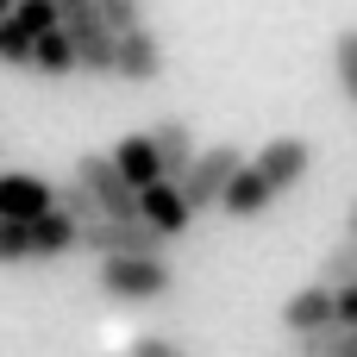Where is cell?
Here are the masks:
<instances>
[{
  "mask_svg": "<svg viewBox=\"0 0 357 357\" xmlns=\"http://www.w3.org/2000/svg\"><path fill=\"white\" fill-rule=\"evenodd\" d=\"M169 289H176V276H169L163 257H100V295H113V301H126V307L163 301Z\"/></svg>",
  "mask_w": 357,
  "mask_h": 357,
  "instance_id": "6da1fadb",
  "label": "cell"
},
{
  "mask_svg": "<svg viewBox=\"0 0 357 357\" xmlns=\"http://www.w3.org/2000/svg\"><path fill=\"white\" fill-rule=\"evenodd\" d=\"M245 163H251V157H245L238 144H213V151H201V157L188 163V176L176 182V188H182V201H188V213L220 207V201H226V188H232V176H238Z\"/></svg>",
  "mask_w": 357,
  "mask_h": 357,
  "instance_id": "7a4b0ae2",
  "label": "cell"
},
{
  "mask_svg": "<svg viewBox=\"0 0 357 357\" xmlns=\"http://www.w3.org/2000/svg\"><path fill=\"white\" fill-rule=\"evenodd\" d=\"M63 31H69V44H75V69L113 75V31L100 25L94 0H63Z\"/></svg>",
  "mask_w": 357,
  "mask_h": 357,
  "instance_id": "3957f363",
  "label": "cell"
},
{
  "mask_svg": "<svg viewBox=\"0 0 357 357\" xmlns=\"http://www.w3.org/2000/svg\"><path fill=\"white\" fill-rule=\"evenodd\" d=\"M69 182H82V188H88V201L100 207V220H119V226H126V220H138V195L119 182V169H113V157H107V151H100V157H82Z\"/></svg>",
  "mask_w": 357,
  "mask_h": 357,
  "instance_id": "277c9868",
  "label": "cell"
},
{
  "mask_svg": "<svg viewBox=\"0 0 357 357\" xmlns=\"http://www.w3.org/2000/svg\"><path fill=\"white\" fill-rule=\"evenodd\" d=\"M251 169L264 176V188H270V195H289V188L314 169V144H307V138H295V132H282V138H270V144L251 157Z\"/></svg>",
  "mask_w": 357,
  "mask_h": 357,
  "instance_id": "5b68a950",
  "label": "cell"
},
{
  "mask_svg": "<svg viewBox=\"0 0 357 357\" xmlns=\"http://www.w3.org/2000/svg\"><path fill=\"white\" fill-rule=\"evenodd\" d=\"M44 213H56V188L31 169H6L0 176V220L6 226H38Z\"/></svg>",
  "mask_w": 357,
  "mask_h": 357,
  "instance_id": "8992f818",
  "label": "cell"
},
{
  "mask_svg": "<svg viewBox=\"0 0 357 357\" xmlns=\"http://www.w3.org/2000/svg\"><path fill=\"white\" fill-rule=\"evenodd\" d=\"M113 82H132V88L163 82V38H157L151 25H138V31L113 38Z\"/></svg>",
  "mask_w": 357,
  "mask_h": 357,
  "instance_id": "52a82bcc",
  "label": "cell"
},
{
  "mask_svg": "<svg viewBox=\"0 0 357 357\" xmlns=\"http://www.w3.org/2000/svg\"><path fill=\"white\" fill-rule=\"evenodd\" d=\"M82 251H94V257H163V238L151 232V226H138V220H94L88 232H82Z\"/></svg>",
  "mask_w": 357,
  "mask_h": 357,
  "instance_id": "ba28073f",
  "label": "cell"
},
{
  "mask_svg": "<svg viewBox=\"0 0 357 357\" xmlns=\"http://www.w3.org/2000/svg\"><path fill=\"white\" fill-rule=\"evenodd\" d=\"M144 138H151V151H157L163 182H182V176H188V163L201 157V151H195V126H188V119H176V113H163Z\"/></svg>",
  "mask_w": 357,
  "mask_h": 357,
  "instance_id": "9c48e42d",
  "label": "cell"
},
{
  "mask_svg": "<svg viewBox=\"0 0 357 357\" xmlns=\"http://www.w3.org/2000/svg\"><path fill=\"white\" fill-rule=\"evenodd\" d=\"M138 226H151V232L169 245V238H182V232L195 226V213H188V201H182L176 182H157V188L138 195Z\"/></svg>",
  "mask_w": 357,
  "mask_h": 357,
  "instance_id": "30bf717a",
  "label": "cell"
},
{
  "mask_svg": "<svg viewBox=\"0 0 357 357\" xmlns=\"http://www.w3.org/2000/svg\"><path fill=\"white\" fill-rule=\"evenodd\" d=\"M282 326H289V339H314V333H333V326H339V314H333V289H320V282L295 289V295L282 301Z\"/></svg>",
  "mask_w": 357,
  "mask_h": 357,
  "instance_id": "8fae6325",
  "label": "cell"
},
{
  "mask_svg": "<svg viewBox=\"0 0 357 357\" xmlns=\"http://www.w3.org/2000/svg\"><path fill=\"white\" fill-rule=\"evenodd\" d=\"M107 157H113L119 182H126L132 195H144V188H157V182H163V169H157V151H151V138H144V132H126V138H119Z\"/></svg>",
  "mask_w": 357,
  "mask_h": 357,
  "instance_id": "7c38bea8",
  "label": "cell"
},
{
  "mask_svg": "<svg viewBox=\"0 0 357 357\" xmlns=\"http://www.w3.org/2000/svg\"><path fill=\"white\" fill-rule=\"evenodd\" d=\"M270 201H276V195H270V188H264V176H257V169L245 163V169L232 176V188H226V201H220V213H232V220H257V213H264Z\"/></svg>",
  "mask_w": 357,
  "mask_h": 357,
  "instance_id": "4fadbf2b",
  "label": "cell"
},
{
  "mask_svg": "<svg viewBox=\"0 0 357 357\" xmlns=\"http://www.w3.org/2000/svg\"><path fill=\"white\" fill-rule=\"evenodd\" d=\"M31 69H38V75H50V82L75 75V44H69V31H63V25H56V31H44V38H31Z\"/></svg>",
  "mask_w": 357,
  "mask_h": 357,
  "instance_id": "5bb4252c",
  "label": "cell"
},
{
  "mask_svg": "<svg viewBox=\"0 0 357 357\" xmlns=\"http://www.w3.org/2000/svg\"><path fill=\"white\" fill-rule=\"evenodd\" d=\"M69 251H82V226H69L63 213H44L38 226H31V257H69Z\"/></svg>",
  "mask_w": 357,
  "mask_h": 357,
  "instance_id": "9a60e30c",
  "label": "cell"
},
{
  "mask_svg": "<svg viewBox=\"0 0 357 357\" xmlns=\"http://www.w3.org/2000/svg\"><path fill=\"white\" fill-rule=\"evenodd\" d=\"M13 25H19L25 38H44V31L63 25V0H19V6H13Z\"/></svg>",
  "mask_w": 357,
  "mask_h": 357,
  "instance_id": "2e32d148",
  "label": "cell"
},
{
  "mask_svg": "<svg viewBox=\"0 0 357 357\" xmlns=\"http://www.w3.org/2000/svg\"><path fill=\"white\" fill-rule=\"evenodd\" d=\"M333 75H339V94L357 107V25H345L333 38Z\"/></svg>",
  "mask_w": 357,
  "mask_h": 357,
  "instance_id": "e0dca14e",
  "label": "cell"
},
{
  "mask_svg": "<svg viewBox=\"0 0 357 357\" xmlns=\"http://www.w3.org/2000/svg\"><path fill=\"white\" fill-rule=\"evenodd\" d=\"M351 282H357V245L345 238V245H333V251H326V264H320V289H333V295H339V289H351Z\"/></svg>",
  "mask_w": 357,
  "mask_h": 357,
  "instance_id": "ac0fdd59",
  "label": "cell"
},
{
  "mask_svg": "<svg viewBox=\"0 0 357 357\" xmlns=\"http://www.w3.org/2000/svg\"><path fill=\"white\" fill-rule=\"evenodd\" d=\"M56 213H63L69 226H82V232L100 220V207L88 201V188H82V182H63V188H56Z\"/></svg>",
  "mask_w": 357,
  "mask_h": 357,
  "instance_id": "d6986e66",
  "label": "cell"
},
{
  "mask_svg": "<svg viewBox=\"0 0 357 357\" xmlns=\"http://www.w3.org/2000/svg\"><path fill=\"white\" fill-rule=\"evenodd\" d=\"M94 13H100V25H107L113 38H126V31L144 25V0H94Z\"/></svg>",
  "mask_w": 357,
  "mask_h": 357,
  "instance_id": "ffe728a7",
  "label": "cell"
},
{
  "mask_svg": "<svg viewBox=\"0 0 357 357\" xmlns=\"http://www.w3.org/2000/svg\"><path fill=\"white\" fill-rule=\"evenodd\" d=\"M0 69H31V38L13 19H0Z\"/></svg>",
  "mask_w": 357,
  "mask_h": 357,
  "instance_id": "44dd1931",
  "label": "cell"
},
{
  "mask_svg": "<svg viewBox=\"0 0 357 357\" xmlns=\"http://www.w3.org/2000/svg\"><path fill=\"white\" fill-rule=\"evenodd\" d=\"M0 264H31V226H6L0 220Z\"/></svg>",
  "mask_w": 357,
  "mask_h": 357,
  "instance_id": "7402d4cb",
  "label": "cell"
},
{
  "mask_svg": "<svg viewBox=\"0 0 357 357\" xmlns=\"http://www.w3.org/2000/svg\"><path fill=\"white\" fill-rule=\"evenodd\" d=\"M307 345L320 357H357V333H339V326H333V333H314Z\"/></svg>",
  "mask_w": 357,
  "mask_h": 357,
  "instance_id": "603a6c76",
  "label": "cell"
},
{
  "mask_svg": "<svg viewBox=\"0 0 357 357\" xmlns=\"http://www.w3.org/2000/svg\"><path fill=\"white\" fill-rule=\"evenodd\" d=\"M333 314H339V333H357V282L333 295Z\"/></svg>",
  "mask_w": 357,
  "mask_h": 357,
  "instance_id": "cb8c5ba5",
  "label": "cell"
},
{
  "mask_svg": "<svg viewBox=\"0 0 357 357\" xmlns=\"http://www.w3.org/2000/svg\"><path fill=\"white\" fill-rule=\"evenodd\" d=\"M132 357H182V345H169V339H138Z\"/></svg>",
  "mask_w": 357,
  "mask_h": 357,
  "instance_id": "d4e9b609",
  "label": "cell"
},
{
  "mask_svg": "<svg viewBox=\"0 0 357 357\" xmlns=\"http://www.w3.org/2000/svg\"><path fill=\"white\" fill-rule=\"evenodd\" d=\"M289 357H320V351H314L307 339H295V345H289Z\"/></svg>",
  "mask_w": 357,
  "mask_h": 357,
  "instance_id": "484cf974",
  "label": "cell"
},
{
  "mask_svg": "<svg viewBox=\"0 0 357 357\" xmlns=\"http://www.w3.org/2000/svg\"><path fill=\"white\" fill-rule=\"evenodd\" d=\"M345 238L357 245V201H351V213H345Z\"/></svg>",
  "mask_w": 357,
  "mask_h": 357,
  "instance_id": "4316f807",
  "label": "cell"
},
{
  "mask_svg": "<svg viewBox=\"0 0 357 357\" xmlns=\"http://www.w3.org/2000/svg\"><path fill=\"white\" fill-rule=\"evenodd\" d=\"M13 6H19V0H0V19H13Z\"/></svg>",
  "mask_w": 357,
  "mask_h": 357,
  "instance_id": "83f0119b",
  "label": "cell"
}]
</instances>
